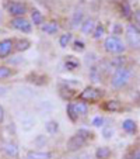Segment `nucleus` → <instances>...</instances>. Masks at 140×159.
I'll return each instance as SVG.
<instances>
[{"label":"nucleus","instance_id":"obj_11","mask_svg":"<svg viewBox=\"0 0 140 159\" xmlns=\"http://www.w3.org/2000/svg\"><path fill=\"white\" fill-rule=\"evenodd\" d=\"M104 110L111 111V113H115V111H121L122 110V103L119 100H108L104 103Z\"/></svg>","mask_w":140,"mask_h":159},{"label":"nucleus","instance_id":"obj_26","mask_svg":"<svg viewBox=\"0 0 140 159\" xmlns=\"http://www.w3.org/2000/svg\"><path fill=\"white\" fill-rule=\"evenodd\" d=\"M66 113H67L69 118H70L73 123L77 120V114H76V111H74V104H73V103H69L67 104V107H66Z\"/></svg>","mask_w":140,"mask_h":159},{"label":"nucleus","instance_id":"obj_34","mask_svg":"<svg viewBox=\"0 0 140 159\" xmlns=\"http://www.w3.org/2000/svg\"><path fill=\"white\" fill-rule=\"evenodd\" d=\"M94 61H97V55L95 54H87V57H86V65H90V68H91Z\"/></svg>","mask_w":140,"mask_h":159},{"label":"nucleus","instance_id":"obj_13","mask_svg":"<svg viewBox=\"0 0 140 159\" xmlns=\"http://www.w3.org/2000/svg\"><path fill=\"white\" fill-rule=\"evenodd\" d=\"M95 21L92 20V18H87V20L83 21V24H81V33L83 34H92L94 30H95Z\"/></svg>","mask_w":140,"mask_h":159},{"label":"nucleus","instance_id":"obj_33","mask_svg":"<svg viewBox=\"0 0 140 159\" xmlns=\"http://www.w3.org/2000/svg\"><path fill=\"white\" fill-rule=\"evenodd\" d=\"M132 18H133V24L140 28V9L133 10V17Z\"/></svg>","mask_w":140,"mask_h":159},{"label":"nucleus","instance_id":"obj_5","mask_svg":"<svg viewBox=\"0 0 140 159\" xmlns=\"http://www.w3.org/2000/svg\"><path fill=\"white\" fill-rule=\"evenodd\" d=\"M10 24H11L13 28H15V30H18V31H23V33H31V30H32V24H30V21L24 17L11 18Z\"/></svg>","mask_w":140,"mask_h":159},{"label":"nucleus","instance_id":"obj_38","mask_svg":"<svg viewBox=\"0 0 140 159\" xmlns=\"http://www.w3.org/2000/svg\"><path fill=\"white\" fill-rule=\"evenodd\" d=\"M80 159H91V156H90L88 155V153H84V155L83 156H81V158Z\"/></svg>","mask_w":140,"mask_h":159},{"label":"nucleus","instance_id":"obj_32","mask_svg":"<svg viewBox=\"0 0 140 159\" xmlns=\"http://www.w3.org/2000/svg\"><path fill=\"white\" fill-rule=\"evenodd\" d=\"M73 49H74L76 52H83L84 51V42L81 41V39H76V41L73 42Z\"/></svg>","mask_w":140,"mask_h":159},{"label":"nucleus","instance_id":"obj_4","mask_svg":"<svg viewBox=\"0 0 140 159\" xmlns=\"http://www.w3.org/2000/svg\"><path fill=\"white\" fill-rule=\"evenodd\" d=\"M102 96H104V90L95 89V87H86L80 93V99L83 102H95Z\"/></svg>","mask_w":140,"mask_h":159},{"label":"nucleus","instance_id":"obj_18","mask_svg":"<svg viewBox=\"0 0 140 159\" xmlns=\"http://www.w3.org/2000/svg\"><path fill=\"white\" fill-rule=\"evenodd\" d=\"M27 158L30 159H51L52 153L51 152H38V151H30L27 153Z\"/></svg>","mask_w":140,"mask_h":159},{"label":"nucleus","instance_id":"obj_28","mask_svg":"<svg viewBox=\"0 0 140 159\" xmlns=\"http://www.w3.org/2000/svg\"><path fill=\"white\" fill-rule=\"evenodd\" d=\"M45 128H46V131H48L49 134H56L57 129H59V124H57L56 121H48L46 125H45Z\"/></svg>","mask_w":140,"mask_h":159},{"label":"nucleus","instance_id":"obj_29","mask_svg":"<svg viewBox=\"0 0 140 159\" xmlns=\"http://www.w3.org/2000/svg\"><path fill=\"white\" fill-rule=\"evenodd\" d=\"M10 75H11V69H10V68H7V66H0V80L9 78Z\"/></svg>","mask_w":140,"mask_h":159},{"label":"nucleus","instance_id":"obj_37","mask_svg":"<svg viewBox=\"0 0 140 159\" xmlns=\"http://www.w3.org/2000/svg\"><path fill=\"white\" fill-rule=\"evenodd\" d=\"M3 120H4V108L3 106L0 104V124L3 123Z\"/></svg>","mask_w":140,"mask_h":159},{"label":"nucleus","instance_id":"obj_6","mask_svg":"<svg viewBox=\"0 0 140 159\" xmlns=\"http://www.w3.org/2000/svg\"><path fill=\"white\" fill-rule=\"evenodd\" d=\"M7 11L10 16H14V17H24V14L27 13V6L24 3L13 2L7 6Z\"/></svg>","mask_w":140,"mask_h":159},{"label":"nucleus","instance_id":"obj_17","mask_svg":"<svg viewBox=\"0 0 140 159\" xmlns=\"http://www.w3.org/2000/svg\"><path fill=\"white\" fill-rule=\"evenodd\" d=\"M74 111L76 114L78 116H87V113H88V106H87L86 102H83V100H80V102L74 103Z\"/></svg>","mask_w":140,"mask_h":159},{"label":"nucleus","instance_id":"obj_14","mask_svg":"<svg viewBox=\"0 0 140 159\" xmlns=\"http://www.w3.org/2000/svg\"><path fill=\"white\" fill-rule=\"evenodd\" d=\"M83 18H84V13L81 11V10H77V11L73 13V17H72V21H70V25H72V28H77L78 25L81 27V24H83Z\"/></svg>","mask_w":140,"mask_h":159},{"label":"nucleus","instance_id":"obj_35","mask_svg":"<svg viewBox=\"0 0 140 159\" xmlns=\"http://www.w3.org/2000/svg\"><path fill=\"white\" fill-rule=\"evenodd\" d=\"M104 123H105V118L101 117V116H98V117H95L92 120V125L94 127H101V125H104Z\"/></svg>","mask_w":140,"mask_h":159},{"label":"nucleus","instance_id":"obj_27","mask_svg":"<svg viewBox=\"0 0 140 159\" xmlns=\"http://www.w3.org/2000/svg\"><path fill=\"white\" fill-rule=\"evenodd\" d=\"M102 137H104L105 139H109V138H112V135H113V132H115V129H113V127L112 125H104L102 127Z\"/></svg>","mask_w":140,"mask_h":159},{"label":"nucleus","instance_id":"obj_9","mask_svg":"<svg viewBox=\"0 0 140 159\" xmlns=\"http://www.w3.org/2000/svg\"><path fill=\"white\" fill-rule=\"evenodd\" d=\"M122 129L126 132V134H136L137 132V124L134 120H132V118H126L125 121L122 123Z\"/></svg>","mask_w":140,"mask_h":159},{"label":"nucleus","instance_id":"obj_22","mask_svg":"<svg viewBox=\"0 0 140 159\" xmlns=\"http://www.w3.org/2000/svg\"><path fill=\"white\" fill-rule=\"evenodd\" d=\"M65 66L67 70H74L78 68V61L74 57H66V62H65Z\"/></svg>","mask_w":140,"mask_h":159},{"label":"nucleus","instance_id":"obj_20","mask_svg":"<svg viewBox=\"0 0 140 159\" xmlns=\"http://www.w3.org/2000/svg\"><path fill=\"white\" fill-rule=\"evenodd\" d=\"M90 78H91L92 82H101V69H100L98 66H94L92 65L91 68H90Z\"/></svg>","mask_w":140,"mask_h":159},{"label":"nucleus","instance_id":"obj_2","mask_svg":"<svg viewBox=\"0 0 140 159\" xmlns=\"http://www.w3.org/2000/svg\"><path fill=\"white\" fill-rule=\"evenodd\" d=\"M126 44L116 35H112L111 34L109 37H107L104 41V49L108 52V54H112V55H122L125 54L126 51Z\"/></svg>","mask_w":140,"mask_h":159},{"label":"nucleus","instance_id":"obj_41","mask_svg":"<svg viewBox=\"0 0 140 159\" xmlns=\"http://www.w3.org/2000/svg\"><path fill=\"white\" fill-rule=\"evenodd\" d=\"M25 159H30V158H25Z\"/></svg>","mask_w":140,"mask_h":159},{"label":"nucleus","instance_id":"obj_25","mask_svg":"<svg viewBox=\"0 0 140 159\" xmlns=\"http://www.w3.org/2000/svg\"><path fill=\"white\" fill-rule=\"evenodd\" d=\"M105 34V27L102 23H98V24L95 25V30H94V33H92V37L95 39H100L101 37H104Z\"/></svg>","mask_w":140,"mask_h":159},{"label":"nucleus","instance_id":"obj_19","mask_svg":"<svg viewBox=\"0 0 140 159\" xmlns=\"http://www.w3.org/2000/svg\"><path fill=\"white\" fill-rule=\"evenodd\" d=\"M111 149L108 147H100V148H97V151H95V156H97V159H109V156H111Z\"/></svg>","mask_w":140,"mask_h":159},{"label":"nucleus","instance_id":"obj_24","mask_svg":"<svg viewBox=\"0 0 140 159\" xmlns=\"http://www.w3.org/2000/svg\"><path fill=\"white\" fill-rule=\"evenodd\" d=\"M72 38H73V35H72L70 33H65L63 35H60V38H59V45L62 47V48H66V47L70 44Z\"/></svg>","mask_w":140,"mask_h":159},{"label":"nucleus","instance_id":"obj_3","mask_svg":"<svg viewBox=\"0 0 140 159\" xmlns=\"http://www.w3.org/2000/svg\"><path fill=\"white\" fill-rule=\"evenodd\" d=\"M125 39L126 45L134 51H140V28L133 23L125 27Z\"/></svg>","mask_w":140,"mask_h":159},{"label":"nucleus","instance_id":"obj_31","mask_svg":"<svg viewBox=\"0 0 140 159\" xmlns=\"http://www.w3.org/2000/svg\"><path fill=\"white\" fill-rule=\"evenodd\" d=\"M121 34H123V27L122 24H119V23H115V24L112 25V35H121Z\"/></svg>","mask_w":140,"mask_h":159},{"label":"nucleus","instance_id":"obj_21","mask_svg":"<svg viewBox=\"0 0 140 159\" xmlns=\"http://www.w3.org/2000/svg\"><path fill=\"white\" fill-rule=\"evenodd\" d=\"M31 20H32L34 25H42L44 24V16L39 10H32L31 11Z\"/></svg>","mask_w":140,"mask_h":159},{"label":"nucleus","instance_id":"obj_8","mask_svg":"<svg viewBox=\"0 0 140 159\" xmlns=\"http://www.w3.org/2000/svg\"><path fill=\"white\" fill-rule=\"evenodd\" d=\"M84 144H86V139L81 138L80 135L76 134L74 137H72V138L67 141V149L69 151H77V149H80Z\"/></svg>","mask_w":140,"mask_h":159},{"label":"nucleus","instance_id":"obj_23","mask_svg":"<svg viewBox=\"0 0 140 159\" xmlns=\"http://www.w3.org/2000/svg\"><path fill=\"white\" fill-rule=\"evenodd\" d=\"M14 47H15V49H17V51H27V49L28 48H30V47H31V42L30 41H28V39H18V41H17V44H15L14 45Z\"/></svg>","mask_w":140,"mask_h":159},{"label":"nucleus","instance_id":"obj_12","mask_svg":"<svg viewBox=\"0 0 140 159\" xmlns=\"http://www.w3.org/2000/svg\"><path fill=\"white\" fill-rule=\"evenodd\" d=\"M121 14H122V17L128 18V20L133 17V9H132L130 3L128 0H122L121 2Z\"/></svg>","mask_w":140,"mask_h":159},{"label":"nucleus","instance_id":"obj_16","mask_svg":"<svg viewBox=\"0 0 140 159\" xmlns=\"http://www.w3.org/2000/svg\"><path fill=\"white\" fill-rule=\"evenodd\" d=\"M41 30L44 31V33L49 34V35H53V34H56L57 31H59V25H57L56 23H53V21H51V23H45V24H42Z\"/></svg>","mask_w":140,"mask_h":159},{"label":"nucleus","instance_id":"obj_40","mask_svg":"<svg viewBox=\"0 0 140 159\" xmlns=\"http://www.w3.org/2000/svg\"><path fill=\"white\" fill-rule=\"evenodd\" d=\"M139 86H140V76H139Z\"/></svg>","mask_w":140,"mask_h":159},{"label":"nucleus","instance_id":"obj_10","mask_svg":"<svg viewBox=\"0 0 140 159\" xmlns=\"http://www.w3.org/2000/svg\"><path fill=\"white\" fill-rule=\"evenodd\" d=\"M3 152L6 153L9 158H17L18 156V147L13 142H6L3 145Z\"/></svg>","mask_w":140,"mask_h":159},{"label":"nucleus","instance_id":"obj_36","mask_svg":"<svg viewBox=\"0 0 140 159\" xmlns=\"http://www.w3.org/2000/svg\"><path fill=\"white\" fill-rule=\"evenodd\" d=\"M129 159H140V148H137L136 151H133L132 155L129 156Z\"/></svg>","mask_w":140,"mask_h":159},{"label":"nucleus","instance_id":"obj_39","mask_svg":"<svg viewBox=\"0 0 140 159\" xmlns=\"http://www.w3.org/2000/svg\"><path fill=\"white\" fill-rule=\"evenodd\" d=\"M4 90H7L6 87H0V96H3V94L6 93V92H4Z\"/></svg>","mask_w":140,"mask_h":159},{"label":"nucleus","instance_id":"obj_7","mask_svg":"<svg viewBox=\"0 0 140 159\" xmlns=\"http://www.w3.org/2000/svg\"><path fill=\"white\" fill-rule=\"evenodd\" d=\"M13 48H14V41L10 38H6L3 41H0V58H7L11 54Z\"/></svg>","mask_w":140,"mask_h":159},{"label":"nucleus","instance_id":"obj_1","mask_svg":"<svg viewBox=\"0 0 140 159\" xmlns=\"http://www.w3.org/2000/svg\"><path fill=\"white\" fill-rule=\"evenodd\" d=\"M133 76H134V73L132 70V68H129V66L116 68L112 72V76H111V86L118 90L123 89V87H126L132 82Z\"/></svg>","mask_w":140,"mask_h":159},{"label":"nucleus","instance_id":"obj_42","mask_svg":"<svg viewBox=\"0 0 140 159\" xmlns=\"http://www.w3.org/2000/svg\"><path fill=\"white\" fill-rule=\"evenodd\" d=\"M0 33H2V30H0Z\"/></svg>","mask_w":140,"mask_h":159},{"label":"nucleus","instance_id":"obj_30","mask_svg":"<svg viewBox=\"0 0 140 159\" xmlns=\"http://www.w3.org/2000/svg\"><path fill=\"white\" fill-rule=\"evenodd\" d=\"M77 135H80L81 138H84L87 141V139H90V138H92V132L91 131H88V129H84V128H80L77 131Z\"/></svg>","mask_w":140,"mask_h":159},{"label":"nucleus","instance_id":"obj_15","mask_svg":"<svg viewBox=\"0 0 140 159\" xmlns=\"http://www.w3.org/2000/svg\"><path fill=\"white\" fill-rule=\"evenodd\" d=\"M111 66L112 68H122V66H128L126 63H128V57H125V55H118V57L112 58V59L109 61Z\"/></svg>","mask_w":140,"mask_h":159}]
</instances>
